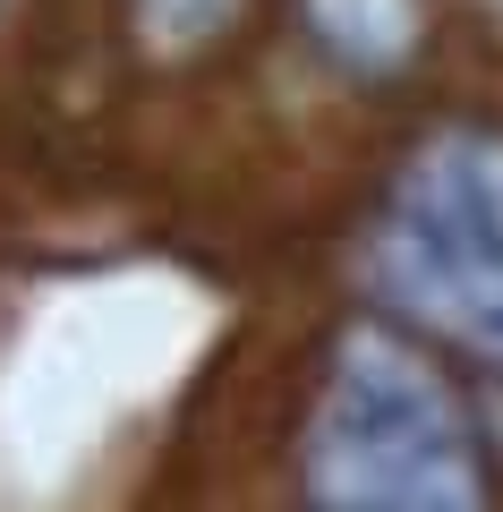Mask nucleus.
Wrapping results in <instances>:
<instances>
[{"instance_id":"nucleus-1","label":"nucleus","mask_w":503,"mask_h":512,"mask_svg":"<svg viewBox=\"0 0 503 512\" xmlns=\"http://www.w3.org/2000/svg\"><path fill=\"white\" fill-rule=\"evenodd\" d=\"M307 504L316 512H486L461 402L393 333L359 325L333 350L307 419Z\"/></svg>"},{"instance_id":"nucleus-2","label":"nucleus","mask_w":503,"mask_h":512,"mask_svg":"<svg viewBox=\"0 0 503 512\" xmlns=\"http://www.w3.org/2000/svg\"><path fill=\"white\" fill-rule=\"evenodd\" d=\"M367 274L393 308L503 359V137L444 128L418 146L367 239Z\"/></svg>"},{"instance_id":"nucleus-3","label":"nucleus","mask_w":503,"mask_h":512,"mask_svg":"<svg viewBox=\"0 0 503 512\" xmlns=\"http://www.w3.org/2000/svg\"><path fill=\"white\" fill-rule=\"evenodd\" d=\"M307 26L316 43L342 69H367V77H393L401 60L418 52V0H307Z\"/></svg>"},{"instance_id":"nucleus-4","label":"nucleus","mask_w":503,"mask_h":512,"mask_svg":"<svg viewBox=\"0 0 503 512\" xmlns=\"http://www.w3.org/2000/svg\"><path fill=\"white\" fill-rule=\"evenodd\" d=\"M231 9L239 0H145V35H154V52H197Z\"/></svg>"}]
</instances>
